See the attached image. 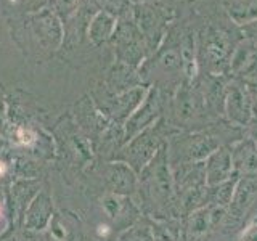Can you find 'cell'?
Wrapping results in <instances>:
<instances>
[{"instance_id": "obj_1", "label": "cell", "mask_w": 257, "mask_h": 241, "mask_svg": "<svg viewBox=\"0 0 257 241\" xmlns=\"http://www.w3.org/2000/svg\"><path fill=\"white\" fill-rule=\"evenodd\" d=\"M53 4V12L56 15L64 13V16H69L74 10H77L79 0H52Z\"/></svg>"}, {"instance_id": "obj_2", "label": "cell", "mask_w": 257, "mask_h": 241, "mask_svg": "<svg viewBox=\"0 0 257 241\" xmlns=\"http://www.w3.org/2000/svg\"><path fill=\"white\" fill-rule=\"evenodd\" d=\"M241 241H257V220L252 222L241 236Z\"/></svg>"}]
</instances>
